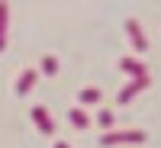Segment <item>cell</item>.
Segmentation results:
<instances>
[{
	"instance_id": "cell-1",
	"label": "cell",
	"mask_w": 161,
	"mask_h": 148,
	"mask_svg": "<svg viewBox=\"0 0 161 148\" xmlns=\"http://www.w3.org/2000/svg\"><path fill=\"white\" fill-rule=\"evenodd\" d=\"M129 142H145V132H142V129H123V132H103V139H100L103 148L129 145Z\"/></svg>"
},
{
	"instance_id": "cell-2",
	"label": "cell",
	"mask_w": 161,
	"mask_h": 148,
	"mask_svg": "<svg viewBox=\"0 0 161 148\" xmlns=\"http://www.w3.org/2000/svg\"><path fill=\"white\" fill-rule=\"evenodd\" d=\"M126 32H129L132 48H136V52H145V48H148V39H145V32H142L139 19H126Z\"/></svg>"
},
{
	"instance_id": "cell-3",
	"label": "cell",
	"mask_w": 161,
	"mask_h": 148,
	"mask_svg": "<svg viewBox=\"0 0 161 148\" xmlns=\"http://www.w3.org/2000/svg\"><path fill=\"white\" fill-rule=\"evenodd\" d=\"M32 119H36L39 132H45V135H52V132H55V123H52V116H48L45 106H32Z\"/></svg>"
},
{
	"instance_id": "cell-4",
	"label": "cell",
	"mask_w": 161,
	"mask_h": 148,
	"mask_svg": "<svg viewBox=\"0 0 161 148\" xmlns=\"http://www.w3.org/2000/svg\"><path fill=\"white\" fill-rule=\"evenodd\" d=\"M145 87H148V77H136V80H132V84H126L123 90H119V103L126 106V103H129L132 97H136L139 90H145Z\"/></svg>"
},
{
	"instance_id": "cell-5",
	"label": "cell",
	"mask_w": 161,
	"mask_h": 148,
	"mask_svg": "<svg viewBox=\"0 0 161 148\" xmlns=\"http://www.w3.org/2000/svg\"><path fill=\"white\" fill-rule=\"evenodd\" d=\"M36 77H39V71H36V68H26V71L19 74V80H16V97H26V93L32 90Z\"/></svg>"
},
{
	"instance_id": "cell-6",
	"label": "cell",
	"mask_w": 161,
	"mask_h": 148,
	"mask_svg": "<svg viewBox=\"0 0 161 148\" xmlns=\"http://www.w3.org/2000/svg\"><path fill=\"white\" fill-rule=\"evenodd\" d=\"M119 68H123L132 80H136V77H148V74H145V64H142V61H136V58H129V55L119 61Z\"/></svg>"
},
{
	"instance_id": "cell-7",
	"label": "cell",
	"mask_w": 161,
	"mask_h": 148,
	"mask_svg": "<svg viewBox=\"0 0 161 148\" xmlns=\"http://www.w3.org/2000/svg\"><path fill=\"white\" fill-rule=\"evenodd\" d=\"M7 26H10V7L0 3V52L7 48Z\"/></svg>"
},
{
	"instance_id": "cell-8",
	"label": "cell",
	"mask_w": 161,
	"mask_h": 148,
	"mask_svg": "<svg viewBox=\"0 0 161 148\" xmlns=\"http://www.w3.org/2000/svg\"><path fill=\"white\" fill-rule=\"evenodd\" d=\"M100 97H103V93H100L97 87H84V90L77 93V100L84 103V106H93V103H100Z\"/></svg>"
},
{
	"instance_id": "cell-9",
	"label": "cell",
	"mask_w": 161,
	"mask_h": 148,
	"mask_svg": "<svg viewBox=\"0 0 161 148\" xmlns=\"http://www.w3.org/2000/svg\"><path fill=\"white\" fill-rule=\"evenodd\" d=\"M68 119H71V126H74V129H87V126H90V119H87V113L80 110V106H74V110L68 113Z\"/></svg>"
},
{
	"instance_id": "cell-10",
	"label": "cell",
	"mask_w": 161,
	"mask_h": 148,
	"mask_svg": "<svg viewBox=\"0 0 161 148\" xmlns=\"http://www.w3.org/2000/svg\"><path fill=\"white\" fill-rule=\"evenodd\" d=\"M42 74H52V77L58 74V58L55 55H45L42 58Z\"/></svg>"
},
{
	"instance_id": "cell-11",
	"label": "cell",
	"mask_w": 161,
	"mask_h": 148,
	"mask_svg": "<svg viewBox=\"0 0 161 148\" xmlns=\"http://www.w3.org/2000/svg\"><path fill=\"white\" fill-rule=\"evenodd\" d=\"M97 123L103 126V132H110V129H113V113H110V110H100V116H97Z\"/></svg>"
},
{
	"instance_id": "cell-12",
	"label": "cell",
	"mask_w": 161,
	"mask_h": 148,
	"mask_svg": "<svg viewBox=\"0 0 161 148\" xmlns=\"http://www.w3.org/2000/svg\"><path fill=\"white\" fill-rule=\"evenodd\" d=\"M55 148H71V145H68V142H58V145H55Z\"/></svg>"
}]
</instances>
